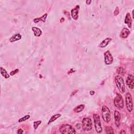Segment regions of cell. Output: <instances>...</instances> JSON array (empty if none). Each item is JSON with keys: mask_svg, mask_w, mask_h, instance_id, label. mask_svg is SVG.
Masks as SVG:
<instances>
[{"mask_svg": "<svg viewBox=\"0 0 134 134\" xmlns=\"http://www.w3.org/2000/svg\"><path fill=\"white\" fill-rule=\"evenodd\" d=\"M23 130L22 129H19L17 131V134H23Z\"/></svg>", "mask_w": 134, "mask_h": 134, "instance_id": "4316f807", "label": "cell"}, {"mask_svg": "<svg viewBox=\"0 0 134 134\" xmlns=\"http://www.w3.org/2000/svg\"><path fill=\"white\" fill-rule=\"evenodd\" d=\"M61 116V115L60 114H56L55 115L52 116L51 117L50 119H49V122H48V125H49L50 123H51V122L55 121L56 119H57L59 117H60Z\"/></svg>", "mask_w": 134, "mask_h": 134, "instance_id": "ac0fdd59", "label": "cell"}, {"mask_svg": "<svg viewBox=\"0 0 134 134\" xmlns=\"http://www.w3.org/2000/svg\"><path fill=\"white\" fill-rule=\"evenodd\" d=\"M92 2V1H89V0H88V1H86V3L87 4V5H90L91 4V3Z\"/></svg>", "mask_w": 134, "mask_h": 134, "instance_id": "83f0119b", "label": "cell"}, {"mask_svg": "<svg viewBox=\"0 0 134 134\" xmlns=\"http://www.w3.org/2000/svg\"><path fill=\"white\" fill-rule=\"evenodd\" d=\"M120 134H126V132H125V130H122V131L120 132Z\"/></svg>", "mask_w": 134, "mask_h": 134, "instance_id": "f546056e", "label": "cell"}, {"mask_svg": "<svg viewBox=\"0 0 134 134\" xmlns=\"http://www.w3.org/2000/svg\"><path fill=\"white\" fill-rule=\"evenodd\" d=\"M125 23L128 25V26L129 28H132V19L131 18L130 14L129 13H127L126 14V16H125Z\"/></svg>", "mask_w": 134, "mask_h": 134, "instance_id": "7c38bea8", "label": "cell"}, {"mask_svg": "<svg viewBox=\"0 0 134 134\" xmlns=\"http://www.w3.org/2000/svg\"><path fill=\"white\" fill-rule=\"evenodd\" d=\"M93 119L94 123V126L96 132L98 133H101L102 132V127L101 125V122L99 116L98 114L93 115Z\"/></svg>", "mask_w": 134, "mask_h": 134, "instance_id": "277c9868", "label": "cell"}, {"mask_svg": "<svg viewBox=\"0 0 134 134\" xmlns=\"http://www.w3.org/2000/svg\"><path fill=\"white\" fill-rule=\"evenodd\" d=\"M114 119L116 126L119 127L121 124V114L117 111H115L114 112Z\"/></svg>", "mask_w": 134, "mask_h": 134, "instance_id": "8fae6325", "label": "cell"}, {"mask_svg": "<svg viewBox=\"0 0 134 134\" xmlns=\"http://www.w3.org/2000/svg\"><path fill=\"white\" fill-rule=\"evenodd\" d=\"M114 105L116 108L122 109L124 107V101L122 96L120 94H117L114 101Z\"/></svg>", "mask_w": 134, "mask_h": 134, "instance_id": "52a82bcc", "label": "cell"}, {"mask_svg": "<svg viewBox=\"0 0 134 134\" xmlns=\"http://www.w3.org/2000/svg\"><path fill=\"white\" fill-rule=\"evenodd\" d=\"M59 131L61 134H71L76 133V131L75 128L69 124H64L62 125L59 128Z\"/></svg>", "mask_w": 134, "mask_h": 134, "instance_id": "6da1fadb", "label": "cell"}, {"mask_svg": "<svg viewBox=\"0 0 134 134\" xmlns=\"http://www.w3.org/2000/svg\"><path fill=\"white\" fill-rule=\"evenodd\" d=\"M126 84L129 89H133L134 87V76L132 74L128 76L126 80Z\"/></svg>", "mask_w": 134, "mask_h": 134, "instance_id": "9c48e42d", "label": "cell"}, {"mask_svg": "<svg viewBox=\"0 0 134 134\" xmlns=\"http://www.w3.org/2000/svg\"><path fill=\"white\" fill-rule=\"evenodd\" d=\"M30 118V115H26L24 117H22L21 118H20L19 120H18V122H23L25 121H26L27 120V119H28Z\"/></svg>", "mask_w": 134, "mask_h": 134, "instance_id": "44dd1931", "label": "cell"}, {"mask_svg": "<svg viewBox=\"0 0 134 134\" xmlns=\"http://www.w3.org/2000/svg\"><path fill=\"white\" fill-rule=\"evenodd\" d=\"M114 59L110 51H107L104 53V61L106 64L109 65L113 63Z\"/></svg>", "mask_w": 134, "mask_h": 134, "instance_id": "ba28073f", "label": "cell"}, {"mask_svg": "<svg viewBox=\"0 0 134 134\" xmlns=\"http://www.w3.org/2000/svg\"><path fill=\"white\" fill-rule=\"evenodd\" d=\"M133 18H134V10L133 11Z\"/></svg>", "mask_w": 134, "mask_h": 134, "instance_id": "4dcf8cb0", "label": "cell"}, {"mask_svg": "<svg viewBox=\"0 0 134 134\" xmlns=\"http://www.w3.org/2000/svg\"><path fill=\"white\" fill-rule=\"evenodd\" d=\"M115 81L119 91L122 93H124L125 91V86L124 84V80L122 76H116L115 78Z\"/></svg>", "mask_w": 134, "mask_h": 134, "instance_id": "3957f363", "label": "cell"}, {"mask_svg": "<svg viewBox=\"0 0 134 134\" xmlns=\"http://www.w3.org/2000/svg\"><path fill=\"white\" fill-rule=\"evenodd\" d=\"M1 73L2 76L4 77L5 79H8L10 78V75H8L6 70L2 67L1 68Z\"/></svg>", "mask_w": 134, "mask_h": 134, "instance_id": "ffe728a7", "label": "cell"}, {"mask_svg": "<svg viewBox=\"0 0 134 134\" xmlns=\"http://www.w3.org/2000/svg\"><path fill=\"white\" fill-rule=\"evenodd\" d=\"M111 41H112V39H111V38H106V39L103 40V41H102L101 43L99 44V47H101V48H104V47H106L108 45V44L110 43V42Z\"/></svg>", "mask_w": 134, "mask_h": 134, "instance_id": "9a60e30c", "label": "cell"}, {"mask_svg": "<svg viewBox=\"0 0 134 134\" xmlns=\"http://www.w3.org/2000/svg\"><path fill=\"white\" fill-rule=\"evenodd\" d=\"M32 30L33 31L34 35L36 37H40L42 34V31L39 28L34 27H32Z\"/></svg>", "mask_w": 134, "mask_h": 134, "instance_id": "2e32d148", "label": "cell"}, {"mask_svg": "<svg viewBox=\"0 0 134 134\" xmlns=\"http://www.w3.org/2000/svg\"><path fill=\"white\" fill-rule=\"evenodd\" d=\"M85 108V105L83 104H81L80 105H78V106H76L75 109H74V112L78 113L79 112H82Z\"/></svg>", "mask_w": 134, "mask_h": 134, "instance_id": "d6986e66", "label": "cell"}, {"mask_svg": "<svg viewBox=\"0 0 134 134\" xmlns=\"http://www.w3.org/2000/svg\"><path fill=\"white\" fill-rule=\"evenodd\" d=\"M18 71H19V70H18V69H15V70H14V71H12V72H11L10 73V75H11V76H14L15 75H16V74L17 73H18Z\"/></svg>", "mask_w": 134, "mask_h": 134, "instance_id": "d4e9b609", "label": "cell"}, {"mask_svg": "<svg viewBox=\"0 0 134 134\" xmlns=\"http://www.w3.org/2000/svg\"><path fill=\"white\" fill-rule=\"evenodd\" d=\"M48 16L47 14H45L43 16H42L41 17L39 18H36L35 19H34V22L35 23H37L39 22H46V19L47 18V17Z\"/></svg>", "mask_w": 134, "mask_h": 134, "instance_id": "e0dca14e", "label": "cell"}, {"mask_svg": "<svg viewBox=\"0 0 134 134\" xmlns=\"http://www.w3.org/2000/svg\"><path fill=\"white\" fill-rule=\"evenodd\" d=\"M117 72L119 74V75L124 76L125 73V71L123 68L122 67H119L118 68V69H117Z\"/></svg>", "mask_w": 134, "mask_h": 134, "instance_id": "603a6c76", "label": "cell"}, {"mask_svg": "<svg viewBox=\"0 0 134 134\" xmlns=\"http://www.w3.org/2000/svg\"><path fill=\"white\" fill-rule=\"evenodd\" d=\"M119 13V8L118 7H116V9L114 11V15L115 16H117V15H118V14Z\"/></svg>", "mask_w": 134, "mask_h": 134, "instance_id": "484cf974", "label": "cell"}, {"mask_svg": "<svg viewBox=\"0 0 134 134\" xmlns=\"http://www.w3.org/2000/svg\"><path fill=\"white\" fill-rule=\"evenodd\" d=\"M41 123V121H36L34 122V127L35 129H37L38 127L39 126V125Z\"/></svg>", "mask_w": 134, "mask_h": 134, "instance_id": "cb8c5ba5", "label": "cell"}, {"mask_svg": "<svg viewBox=\"0 0 134 134\" xmlns=\"http://www.w3.org/2000/svg\"><path fill=\"white\" fill-rule=\"evenodd\" d=\"M79 10H80V6L79 5H77L75 8H73L71 11V16H72L73 19H74L75 20H77L79 18Z\"/></svg>", "mask_w": 134, "mask_h": 134, "instance_id": "30bf717a", "label": "cell"}, {"mask_svg": "<svg viewBox=\"0 0 134 134\" xmlns=\"http://www.w3.org/2000/svg\"><path fill=\"white\" fill-rule=\"evenodd\" d=\"M125 99H126V105L127 109L129 112H131L133 109V103L132 95L130 93H127L125 96Z\"/></svg>", "mask_w": 134, "mask_h": 134, "instance_id": "8992f818", "label": "cell"}, {"mask_svg": "<svg viewBox=\"0 0 134 134\" xmlns=\"http://www.w3.org/2000/svg\"><path fill=\"white\" fill-rule=\"evenodd\" d=\"M82 128L84 131H90L92 129V122L90 117L84 118L82 122Z\"/></svg>", "mask_w": 134, "mask_h": 134, "instance_id": "5b68a950", "label": "cell"}, {"mask_svg": "<svg viewBox=\"0 0 134 134\" xmlns=\"http://www.w3.org/2000/svg\"><path fill=\"white\" fill-rule=\"evenodd\" d=\"M102 116L103 121L106 122H109L111 119V112L107 106H103L102 107Z\"/></svg>", "mask_w": 134, "mask_h": 134, "instance_id": "7a4b0ae2", "label": "cell"}, {"mask_svg": "<svg viewBox=\"0 0 134 134\" xmlns=\"http://www.w3.org/2000/svg\"><path fill=\"white\" fill-rule=\"evenodd\" d=\"M22 35L20 34H16L12 36L10 39V41L11 42H13L16 41H18L19 40L21 39Z\"/></svg>", "mask_w": 134, "mask_h": 134, "instance_id": "5bb4252c", "label": "cell"}, {"mask_svg": "<svg viewBox=\"0 0 134 134\" xmlns=\"http://www.w3.org/2000/svg\"><path fill=\"white\" fill-rule=\"evenodd\" d=\"M94 93H95L94 91H91V92H90V94H91V95H94Z\"/></svg>", "mask_w": 134, "mask_h": 134, "instance_id": "f1b7e54d", "label": "cell"}, {"mask_svg": "<svg viewBox=\"0 0 134 134\" xmlns=\"http://www.w3.org/2000/svg\"><path fill=\"white\" fill-rule=\"evenodd\" d=\"M106 132L107 134H114V130L110 126H107L106 127Z\"/></svg>", "mask_w": 134, "mask_h": 134, "instance_id": "7402d4cb", "label": "cell"}, {"mask_svg": "<svg viewBox=\"0 0 134 134\" xmlns=\"http://www.w3.org/2000/svg\"><path fill=\"white\" fill-rule=\"evenodd\" d=\"M130 34V31L129 30L127 29L126 28H124L122 29V32L121 33V37L122 38H126L128 37V36H129Z\"/></svg>", "mask_w": 134, "mask_h": 134, "instance_id": "4fadbf2b", "label": "cell"}]
</instances>
